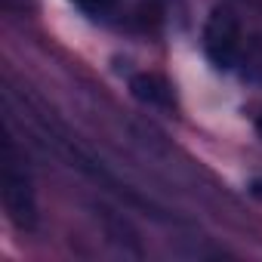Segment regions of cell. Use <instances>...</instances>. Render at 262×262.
<instances>
[{
	"instance_id": "cell-5",
	"label": "cell",
	"mask_w": 262,
	"mask_h": 262,
	"mask_svg": "<svg viewBox=\"0 0 262 262\" xmlns=\"http://www.w3.org/2000/svg\"><path fill=\"white\" fill-rule=\"evenodd\" d=\"M74 7H80L86 16H105V13H111L114 10V4L117 0H71Z\"/></svg>"
},
{
	"instance_id": "cell-2",
	"label": "cell",
	"mask_w": 262,
	"mask_h": 262,
	"mask_svg": "<svg viewBox=\"0 0 262 262\" xmlns=\"http://www.w3.org/2000/svg\"><path fill=\"white\" fill-rule=\"evenodd\" d=\"M4 204H7L10 216L16 219V225H31L34 222V198L28 191V179L22 173H16L10 164L4 170Z\"/></svg>"
},
{
	"instance_id": "cell-7",
	"label": "cell",
	"mask_w": 262,
	"mask_h": 262,
	"mask_svg": "<svg viewBox=\"0 0 262 262\" xmlns=\"http://www.w3.org/2000/svg\"><path fill=\"white\" fill-rule=\"evenodd\" d=\"M256 133L262 136V114H259V120H256Z\"/></svg>"
},
{
	"instance_id": "cell-3",
	"label": "cell",
	"mask_w": 262,
	"mask_h": 262,
	"mask_svg": "<svg viewBox=\"0 0 262 262\" xmlns=\"http://www.w3.org/2000/svg\"><path fill=\"white\" fill-rule=\"evenodd\" d=\"M129 90H133V96L148 105V108H161V111H173V90L164 77L158 74H136L133 80H129Z\"/></svg>"
},
{
	"instance_id": "cell-6",
	"label": "cell",
	"mask_w": 262,
	"mask_h": 262,
	"mask_svg": "<svg viewBox=\"0 0 262 262\" xmlns=\"http://www.w3.org/2000/svg\"><path fill=\"white\" fill-rule=\"evenodd\" d=\"M250 194H253V198H256V201H262V176H259V179H253V182H250Z\"/></svg>"
},
{
	"instance_id": "cell-4",
	"label": "cell",
	"mask_w": 262,
	"mask_h": 262,
	"mask_svg": "<svg viewBox=\"0 0 262 262\" xmlns=\"http://www.w3.org/2000/svg\"><path fill=\"white\" fill-rule=\"evenodd\" d=\"M237 65L244 68V74H247L250 80L262 83V34L244 40V50H241V62H237Z\"/></svg>"
},
{
	"instance_id": "cell-1",
	"label": "cell",
	"mask_w": 262,
	"mask_h": 262,
	"mask_svg": "<svg viewBox=\"0 0 262 262\" xmlns=\"http://www.w3.org/2000/svg\"><path fill=\"white\" fill-rule=\"evenodd\" d=\"M204 50L216 68H222V71L237 68L241 50H244V34H241V22L231 10L210 13L207 28H204Z\"/></svg>"
}]
</instances>
